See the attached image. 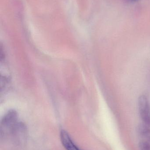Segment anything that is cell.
I'll return each instance as SVG.
<instances>
[{
  "instance_id": "obj_1",
  "label": "cell",
  "mask_w": 150,
  "mask_h": 150,
  "mask_svg": "<svg viewBox=\"0 0 150 150\" xmlns=\"http://www.w3.org/2000/svg\"><path fill=\"white\" fill-rule=\"evenodd\" d=\"M138 105L142 120L150 127V105L147 97L144 95H141L138 98Z\"/></svg>"
},
{
  "instance_id": "obj_2",
  "label": "cell",
  "mask_w": 150,
  "mask_h": 150,
  "mask_svg": "<svg viewBox=\"0 0 150 150\" xmlns=\"http://www.w3.org/2000/svg\"><path fill=\"white\" fill-rule=\"evenodd\" d=\"M18 115L14 110H10L4 115L1 122L2 127L11 128L17 122Z\"/></svg>"
},
{
  "instance_id": "obj_3",
  "label": "cell",
  "mask_w": 150,
  "mask_h": 150,
  "mask_svg": "<svg viewBox=\"0 0 150 150\" xmlns=\"http://www.w3.org/2000/svg\"><path fill=\"white\" fill-rule=\"evenodd\" d=\"M60 137L62 144L66 150H81L73 142L67 131L64 130H62Z\"/></svg>"
},
{
  "instance_id": "obj_4",
  "label": "cell",
  "mask_w": 150,
  "mask_h": 150,
  "mask_svg": "<svg viewBox=\"0 0 150 150\" xmlns=\"http://www.w3.org/2000/svg\"><path fill=\"white\" fill-rule=\"evenodd\" d=\"M137 131L138 134L150 140V127L144 123L139 124L137 127Z\"/></svg>"
},
{
  "instance_id": "obj_5",
  "label": "cell",
  "mask_w": 150,
  "mask_h": 150,
  "mask_svg": "<svg viewBox=\"0 0 150 150\" xmlns=\"http://www.w3.org/2000/svg\"><path fill=\"white\" fill-rule=\"evenodd\" d=\"M140 150H150V143L146 141H141L139 143Z\"/></svg>"
},
{
  "instance_id": "obj_6",
  "label": "cell",
  "mask_w": 150,
  "mask_h": 150,
  "mask_svg": "<svg viewBox=\"0 0 150 150\" xmlns=\"http://www.w3.org/2000/svg\"><path fill=\"white\" fill-rule=\"evenodd\" d=\"M131 1H137V0H131Z\"/></svg>"
}]
</instances>
